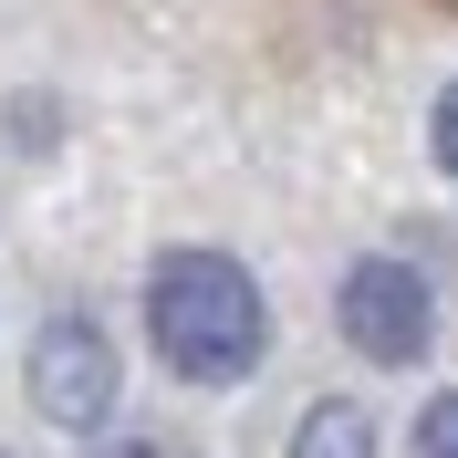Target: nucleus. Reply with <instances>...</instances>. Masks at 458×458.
Instances as JSON below:
<instances>
[{
	"mask_svg": "<svg viewBox=\"0 0 458 458\" xmlns=\"http://www.w3.org/2000/svg\"><path fill=\"white\" fill-rule=\"evenodd\" d=\"M146 334L167 354V375L188 386H240L260 365V282L229 250H167L146 271Z\"/></svg>",
	"mask_w": 458,
	"mask_h": 458,
	"instance_id": "nucleus-1",
	"label": "nucleus"
},
{
	"mask_svg": "<svg viewBox=\"0 0 458 458\" xmlns=\"http://www.w3.org/2000/svg\"><path fill=\"white\" fill-rule=\"evenodd\" d=\"M114 386H125V365H114V344H105L94 313H53L31 334V406H42L53 428H105Z\"/></svg>",
	"mask_w": 458,
	"mask_h": 458,
	"instance_id": "nucleus-2",
	"label": "nucleus"
},
{
	"mask_svg": "<svg viewBox=\"0 0 458 458\" xmlns=\"http://www.w3.org/2000/svg\"><path fill=\"white\" fill-rule=\"evenodd\" d=\"M428 334H437V302H428V282H417L406 260H354V271H344V344H354V354L417 365Z\"/></svg>",
	"mask_w": 458,
	"mask_h": 458,
	"instance_id": "nucleus-3",
	"label": "nucleus"
},
{
	"mask_svg": "<svg viewBox=\"0 0 458 458\" xmlns=\"http://www.w3.org/2000/svg\"><path fill=\"white\" fill-rule=\"evenodd\" d=\"M292 458H386V448H375V417L354 396H323L313 417L292 428Z\"/></svg>",
	"mask_w": 458,
	"mask_h": 458,
	"instance_id": "nucleus-4",
	"label": "nucleus"
},
{
	"mask_svg": "<svg viewBox=\"0 0 458 458\" xmlns=\"http://www.w3.org/2000/svg\"><path fill=\"white\" fill-rule=\"evenodd\" d=\"M94 458H199V448L167 437V428H105V437H94Z\"/></svg>",
	"mask_w": 458,
	"mask_h": 458,
	"instance_id": "nucleus-5",
	"label": "nucleus"
},
{
	"mask_svg": "<svg viewBox=\"0 0 458 458\" xmlns=\"http://www.w3.org/2000/svg\"><path fill=\"white\" fill-rule=\"evenodd\" d=\"M417 458H458V396H437L417 417Z\"/></svg>",
	"mask_w": 458,
	"mask_h": 458,
	"instance_id": "nucleus-6",
	"label": "nucleus"
},
{
	"mask_svg": "<svg viewBox=\"0 0 458 458\" xmlns=\"http://www.w3.org/2000/svg\"><path fill=\"white\" fill-rule=\"evenodd\" d=\"M437 167H448V177H458V84H448V94H437Z\"/></svg>",
	"mask_w": 458,
	"mask_h": 458,
	"instance_id": "nucleus-7",
	"label": "nucleus"
}]
</instances>
